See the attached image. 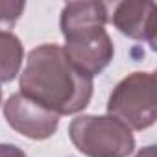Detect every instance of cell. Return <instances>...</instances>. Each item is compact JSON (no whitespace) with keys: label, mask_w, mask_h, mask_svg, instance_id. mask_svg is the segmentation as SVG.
<instances>
[{"label":"cell","mask_w":157,"mask_h":157,"mask_svg":"<svg viewBox=\"0 0 157 157\" xmlns=\"http://www.w3.org/2000/svg\"><path fill=\"white\" fill-rule=\"evenodd\" d=\"M113 26L135 41H146L153 50L157 44V6L151 0H126L115 6Z\"/></svg>","instance_id":"cell-6"},{"label":"cell","mask_w":157,"mask_h":157,"mask_svg":"<svg viewBox=\"0 0 157 157\" xmlns=\"http://www.w3.org/2000/svg\"><path fill=\"white\" fill-rule=\"evenodd\" d=\"M26 4L15 0H0V26H13L22 15Z\"/></svg>","instance_id":"cell-9"},{"label":"cell","mask_w":157,"mask_h":157,"mask_svg":"<svg viewBox=\"0 0 157 157\" xmlns=\"http://www.w3.org/2000/svg\"><path fill=\"white\" fill-rule=\"evenodd\" d=\"M22 59L24 48L21 39L10 30H0V83L11 82L21 72Z\"/></svg>","instance_id":"cell-8"},{"label":"cell","mask_w":157,"mask_h":157,"mask_svg":"<svg viewBox=\"0 0 157 157\" xmlns=\"http://www.w3.org/2000/svg\"><path fill=\"white\" fill-rule=\"evenodd\" d=\"M68 61L87 76L100 74L113 59L115 48L105 26H87L80 30H72L63 33Z\"/></svg>","instance_id":"cell-4"},{"label":"cell","mask_w":157,"mask_h":157,"mask_svg":"<svg viewBox=\"0 0 157 157\" xmlns=\"http://www.w3.org/2000/svg\"><path fill=\"white\" fill-rule=\"evenodd\" d=\"M68 137L87 157H128L135 150L131 129L111 115L76 117L68 126Z\"/></svg>","instance_id":"cell-2"},{"label":"cell","mask_w":157,"mask_h":157,"mask_svg":"<svg viewBox=\"0 0 157 157\" xmlns=\"http://www.w3.org/2000/svg\"><path fill=\"white\" fill-rule=\"evenodd\" d=\"M21 94L56 115L83 111L93 96V78L78 70L63 46L44 43L28 54L21 72Z\"/></svg>","instance_id":"cell-1"},{"label":"cell","mask_w":157,"mask_h":157,"mask_svg":"<svg viewBox=\"0 0 157 157\" xmlns=\"http://www.w3.org/2000/svg\"><path fill=\"white\" fill-rule=\"evenodd\" d=\"M0 157H26V153L15 144H0Z\"/></svg>","instance_id":"cell-10"},{"label":"cell","mask_w":157,"mask_h":157,"mask_svg":"<svg viewBox=\"0 0 157 157\" xmlns=\"http://www.w3.org/2000/svg\"><path fill=\"white\" fill-rule=\"evenodd\" d=\"M6 122L21 135L32 140L50 139L59 126V115L43 107L41 104L26 98L21 93H15L4 104Z\"/></svg>","instance_id":"cell-5"},{"label":"cell","mask_w":157,"mask_h":157,"mask_svg":"<svg viewBox=\"0 0 157 157\" xmlns=\"http://www.w3.org/2000/svg\"><path fill=\"white\" fill-rule=\"evenodd\" d=\"M107 115L129 129L142 131L157 118V78L153 72H131L113 89Z\"/></svg>","instance_id":"cell-3"},{"label":"cell","mask_w":157,"mask_h":157,"mask_svg":"<svg viewBox=\"0 0 157 157\" xmlns=\"http://www.w3.org/2000/svg\"><path fill=\"white\" fill-rule=\"evenodd\" d=\"M0 102H2V89H0Z\"/></svg>","instance_id":"cell-12"},{"label":"cell","mask_w":157,"mask_h":157,"mask_svg":"<svg viewBox=\"0 0 157 157\" xmlns=\"http://www.w3.org/2000/svg\"><path fill=\"white\" fill-rule=\"evenodd\" d=\"M137 157H155V146H146V148H142V150L137 153Z\"/></svg>","instance_id":"cell-11"},{"label":"cell","mask_w":157,"mask_h":157,"mask_svg":"<svg viewBox=\"0 0 157 157\" xmlns=\"http://www.w3.org/2000/svg\"><path fill=\"white\" fill-rule=\"evenodd\" d=\"M109 21L107 4L104 2H68L61 10V33L83 28V26H105Z\"/></svg>","instance_id":"cell-7"}]
</instances>
